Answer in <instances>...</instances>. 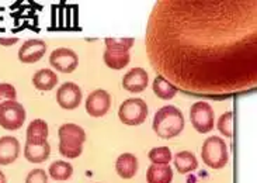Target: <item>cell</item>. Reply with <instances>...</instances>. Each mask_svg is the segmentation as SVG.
<instances>
[{"label":"cell","instance_id":"1","mask_svg":"<svg viewBox=\"0 0 257 183\" xmlns=\"http://www.w3.org/2000/svg\"><path fill=\"white\" fill-rule=\"evenodd\" d=\"M158 75L194 96L226 98L257 84V0H159L145 35Z\"/></svg>","mask_w":257,"mask_h":183},{"label":"cell","instance_id":"2","mask_svg":"<svg viewBox=\"0 0 257 183\" xmlns=\"http://www.w3.org/2000/svg\"><path fill=\"white\" fill-rule=\"evenodd\" d=\"M152 128L163 140L174 138L184 130V116L174 106H163L155 113Z\"/></svg>","mask_w":257,"mask_h":183},{"label":"cell","instance_id":"3","mask_svg":"<svg viewBox=\"0 0 257 183\" xmlns=\"http://www.w3.org/2000/svg\"><path fill=\"white\" fill-rule=\"evenodd\" d=\"M58 135H59V154L62 156L68 159H75L82 155L83 144L86 141V133L82 127L73 123H66L59 127Z\"/></svg>","mask_w":257,"mask_h":183},{"label":"cell","instance_id":"4","mask_svg":"<svg viewBox=\"0 0 257 183\" xmlns=\"http://www.w3.org/2000/svg\"><path fill=\"white\" fill-rule=\"evenodd\" d=\"M202 162L212 169H222L229 161L228 145L221 137H208L201 148Z\"/></svg>","mask_w":257,"mask_h":183},{"label":"cell","instance_id":"5","mask_svg":"<svg viewBox=\"0 0 257 183\" xmlns=\"http://www.w3.org/2000/svg\"><path fill=\"white\" fill-rule=\"evenodd\" d=\"M148 105L145 100L132 98L124 100L118 109V117L125 126H141L148 117Z\"/></svg>","mask_w":257,"mask_h":183},{"label":"cell","instance_id":"6","mask_svg":"<svg viewBox=\"0 0 257 183\" xmlns=\"http://www.w3.org/2000/svg\"><path fill=\"white\" fill-rule=\"evenodd\" d=\"M26 109L16 100H7L0 105V127L5 130L16 131L26 121Z\"/></svg>","mask_w":257,"mask_h":183},{"label":"cell","instance_id":"7","mask_svg":"<svg viewBox=\"0 0 257 183\" xmlns=\"http://www.w3.org/2000/svg\"><path fill=\"white\" fill-rule=\"evenodd\" d=\"M190 120L197 133L207 134L214 130L215 113L207 102H195L190 109Z\"/></svg>","mask_w":257,"mask_h":183},{"label":"cell","instance_id":"8","mask_svg":"<svg viewBox=\"0 0 257 183\" xmlns=\"http://www.w3.org/2000/svg\"><path fill=\"white\" fill-rule=\"evenodd\" d=\"M51 66L62 73H72L79 65L77 54L70 48H56L49 55Z\"/></svg>","mask_w":257,"mask_h":183},{"label":"cell","instance_id":"9","mask_svg":"<svg viewBox=\"0 0 257 183\" xmlns=\"http://www.w3.org/2000/svg\"><path fill=\"white\" fill-rule=\"evenodd\" d=\"M86 112L90 117H103L111 107V96L104 89L93 90L86 99Z\"/></svg>","mask_w":257,"mask_h":183},{"label":"cell","instance_id":"10","mask_svg":"<svg viewBox=\"0 0 257 183\" xmlns=\"http://www.w3.org/2000/svg\"><path fill=\"white\" fill-rule=\"evenodd\" d=\"M82 89L73 82H66L59 86L56 92V102L63 110H75L82 103Z\"/></svg>","mask_w":257,"mask_h":183},{"label":"cell","instance_id":"11","mask_svg":"<svg viewBox=\"0 0 257 183\" xmlns=\"http://www.w3.org/2000/svg\"><path fill=\"white\" fill-rule=\"evenodd\" d=\"M47 52V44L38 38H30L19 49V59L23 63H35Z\"/></svg>","mask_w":257,"mask_h":183},{"label":"cell","instance_id":"12","mask_svg":"<svg viewBox=\"0 0 257 183\" xmlns=\"http://www.w3.org/2000/svg\"><path fill=\"white\" fill-rule=\"evenodd\" d=\"M149 84V75L144 68H132L122 77V87L130 93H141Z\"/></svg>","mask_w":257,"mask_h":183},{"label":"cell","instance_id":"13","mask_svg":"<svg viewBox=\"0 0 257 183\" xmlns=\"http://www.w3.org/2000/svg\"><path fill=\"white\" fill-rule=\"evenodd\" d=\"M20 155V142L16 137H0V165H10Z\"/></svg>","mask_w":257,"mask_h":183},{"label":"cell","instance_id":"14","mask_svg":"<svg viewBox=\"0 0 257 183\" xmlns=\"http://www.w3.org/2000/svg\"><path fill=\"white\" fill-rule=\"evenodd\" d=\"M115 170L119 177L132 179L138 172V158L130 152L121 154L115 161Z\"/></svg>","mask_w":257,"mask_h":183},{"label":"cell","instance_id":"15","mask_svg":"<svg viewBox=\"0 0 257 183\" xmlns=\"http://www.w3.org/2000/svg\"><path fill=\"white\" fill-rule=\"evenodd\" d=\"M49 128L45 120L35 119L27 127V141L30 144H44L48 138Z\"/></svg>","mask_w":257,"mask_h":183},{"label":"cell","instance_id":"16","mask_svg":"<svg viewBox=\"0 0 257 183\" xmlns=\"http://www.w3.org/2000/svg\"><path fill=\"white\" fill-rule=\"evenodd\" d=\"M51 155V145L47 142L44 144H30L26 142L24 145V156L31 163H41L45 162Z\"/></svg>","mask_w":257,"mask_h":183},{"label":"cell","instance_id":"17","mask_svg":"<svg viewBox=\"0 0 257 183\" xmlns=\"http://www.w3.org/2000/svg\"><path fill=\"white\" fill-rule=\"evenodd\" d=\"M58 80L59 79H58L56 72H54L52 69H47V68L37 70L34 73V76H33L34 87L41 92L52 90L56 86V83H58Z\"/></svg>","mask_w":257,"mask_h":183},{"label":"cell","instance_id":"18","mask_svg":"<svg viewBox=\"0 0 257 183\" xmlns=\"http://www.w3.org/2000/svg\"><path fill=\"white\" fill-rule=\"evenodd\" d=\"M148 183H172L173 169L170 165H156L152 163L146 170Z\"/></svg>","mask_w":257,"mask_h":183},{"label":"cell","instance_id":"19","mask_svg":"<svg viewBox=\"0 0 257 183\" xmlns=\"http://www.w3.org/2000/svg\"><path fill=\"white\" fill-rule=\"evenodd\" d=\"M104 63L114 70H121L125 68L130 63L131 55L130 51H114V49H105L104 55H103Z\"/></svg>","mask_w":257,"mask_h":183},{"label":"cell","instance_id":"20","mask_svg":"<svg viewBox=\"0 0 257 183\" xmlns=\"http://www.w3.org/2000/svg\"><path fill=\"white\" fill-rule=\"evenodd\" d=\"M173 162L177 172L181 173V175L190 173V172H193V170L198 168V161H197L195 155L193 152H190V151H180V152H177V154L174 155Z\"/></svg>","mask_w":257,"mask_h":183},{"label":"cell","instance_id":"21","mask_svg":"<svg viewBox=\"0 0 257 183\" xmlns=\"http://www.w3.org/2000/svg\"><path fill=\"white\" fill-rule=\"evenodd\" d=\"M152 89L153 93L159 99H162V100H170L179 92V89L172 82H169L166 77H163L162 75H158V76L155 77V80H153L152 83Z\"/></svg>","mask_w":257,"mask_h":183},{"label":"cell","instance_id":"22","mask_svg":"<svg viewBox=\"0 0 257 183\" xmlns=\"http://www.w3.org/2000/svg\"><path fill=\"white\" fill-rule=\"evenodd\" d=\"M48 173L55 180H61V182L62 180H68L73 175V166L70 165L69 162L55 161L49 165Z\"/></svg>","mask_w":257,"mask_h":183},{"label":"cell","instance_id":"23","mask_svg":"<svg viewBox=\"0 0 257 183\" xmlns=\"http://www.w3.org/2000/svg\"><path fill=\"white\" fill-rule=\"evenodd\" d=\"M148 156H149L151 162L156 163V165H169L173 159V155H172V151L169 147L152 148Z\"/></svg>","mask_w":257,"mask_h":183},{"label":"cell","instance_id":"24","mask_svg":"<svg viewBox=\"0 0 257 183\" xmlns=\"http://www.w3.org/2000/svg\"><path fill=\"white\" fill-rule=\"evenodd\" d=\"M135 40L131 37L126 38H114V37H107L104 44L107 49H114V51H130L134 45Z\"/></svg>","mask_w":257,"mask_h":183},{"label":"cell","instance_id":"25","mask_svg":"<svg viewBox=\"0 0 257 183\" xmlns=\"http://www.w3.org/2000/svg\"><path fill=\"white\" fill-rule=\"evenodd\" d=\"M216 127H218V131L222 135H225L226 138H232V135H233V130H232L233 128V113H223L218 120Z\"/></svg>","mask_w":257,"mask_h":183},{"label":"cell","instance_id":"26","mask_svg":"<svg viewBox=\"0 0 257 183\" xmlns=\"http://www.w3.org/2000/svg\"><path fill=\"white\" fill-rule=\"evenodd\" d=\"M17 99V90L13 84L0 83V105L7 100H16Z\"/></svg>","mask_w":257,"mask_h":183},{"label":"cell","instance_id":"27","mask_svg":"<svg viewBox=\"0 0 257 183\" xmlns=\"http://www.w3.org/2000/svg\"><path fill=\"white\" fill-rule=\"evenodd\" d=\"M26 183H48V175L44 169H33L26 177Z\"/></svg>","mask_w":257,"mask_h":183},{"label":"cell","instance_id":"28","mask_svg":"<svg viewBox=\"0 0 257 183\" xmlns=\"http://www.w3.org/2000/svg\"><path fill=\"white\" fill-rule=\"evenodd\" d=\"M19 42L17 37H0V45H5V47H10Z\"/></svg>","mask_w":257,"mask_h":183},{"label":"cell","instance_id":"29","mask_svg":"<svg viewBox=\"0 0 257 183\" xmlns=\"http://www.w3.org/2000/svg\"><path fill=\"white\" fill-rule=\"evenodd\" d=\"M0 183H7L6 176H5V173L2 170H0Z\"/></svg>","mask_w":257,"mask_h":183}]
</instances>
